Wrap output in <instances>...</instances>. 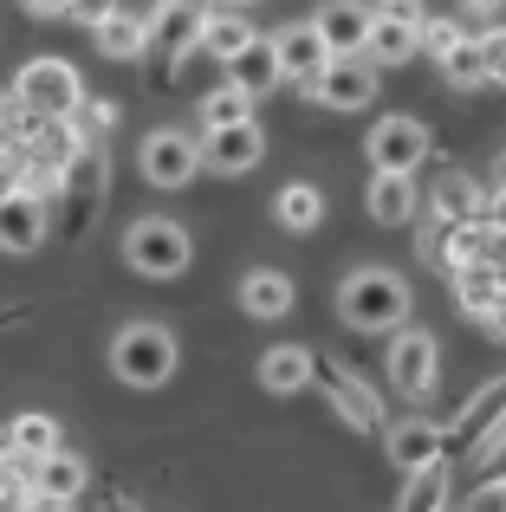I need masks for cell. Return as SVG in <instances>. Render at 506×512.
<instances>
[{
  "label": "cell",
  "mask_w": 506,
  "mask_h": 512,
  "mask_svg": "<svg viewBox=\"0 0 506 512\" xmlns=\"http://www.w3.org/2000/svg\"><path fill=\"white\" fill-rule=\"evenodd\" d=\"M409 305H416L409 299V279L390 273V266H357L338 286V318L351 331H403Z\"/></svg>",
  "instance_id": "cell-1"
},
{
  "label": "cell",
  "mask_w": 506,
  "mask_h": 512,
  "mask_svg": "<svg viewBox=\"0 0 506 512\" xmlns=\"http://www.w3.org/2000/svg\"><path fill=\"white\" fill-rule=\"evenodd\" d=\"M111 370L130 389H163L176 376V338L163 325H124L111 338Z\"/></svg>",
  "instance_id": "cell-2"
},
{
  "label": "cell",
  "mask_w": 506,
  "mask_h": 512,
  "mask_svg": "<svg viewBox=\"0 0 506 512\" xmlns=\"http://www.w3.org/2000/svg\"><path fill=\"white\" fill-rule=\"evenodd\" d=\"M104 188H111V163H104V150H85L72 169H65V182H59V234L65 240H85L91 227H98Z\"/></svg>",
  "instance_id": "cell-3"
},
{
  "label": "cell",
  "mask_w": 506,
  "mask_h": 512,
  "mask_svg": "<svg viewBox=\"0 0 506 512\" xmlns=\"http://www.w3.org/2000/svg\"><path fill=\"white\" fill-rule=\"evenodd\" d=\"M13 98L26 104V117H72L85 104V85H78L72 59H26L13 78Z\"/></svg>",
  "instance_id": "cell-4"
},
{
  "label": "cell",
  "mask_w": 506,
  "mask_h": 512,
  "mask_svg": "<svg viewBox=\"0 0 506 512\" xmlns=\"http://www.w3.org/2000/svg\"><path fill=\"white\" fill-rule=\"evenodd\" d=\"M124 260L137 266L143 279H176L182 266L195 260V247H189V234H182L176 221H163V214H143V221L124 234Z\"/></svg>",
  "instance_id": "cell-5"
},
{
  "label": "cell",
  "mask_w": 506,
  "mask_h": 512,
  "mask_svg": "<svg viewBox=\"0 0 506 512\" xmlns=\"http://www.w3.org/2000/svg\"><path fill=\"white\" fill-rule=\"evenodd\" d=\"M137 163H143V182L150 188H189L195 175L208 169V156H202V143L182 137V130H150Z\"/></svg>",
  "instance_id": "cell-6"
},
{
  "label": "cell",
  "mask_w": 506,
  "mask_h": 512,
  "mask_svg": "<svg viewBox=\"0 0 506 512\" xmlns=\"http://www.w3.org/2000/svg\"><path fill=\"white\" fill-rule=\"evenodd\" d=\"M305 98L325 104V111H364L377 98V65L370 59H331L325 72L305 85Z\"/></svg>",
  "instance_id": "cell-7"
},
{
  "label": "cell",
  "mask_w": 506,
  "mask_h": 512,
  "mask_svg": "<svg viewBox=\"0 0 506 512\" xmlns=\"http://www.w3.org/2000/svg\"><path fill=\"white\" fill-rule=\"evenodd\" d=\"M383 370H390V383L403 389L409 402H422L435 389V370H442V350H435V338L429 331H396L390 338V363H383Z\"/></svg>",
  "instance_id": "cell-8"
},
{
  "label": "cell",
  "mask_w": 506,
  "mask_h": 512,
  "mask_svg": "<svg viewBox=\"0 0 506 512\" xmlns=\"http://www.w3.org/2000/svg\"><path fill=\"white\" fill-rule=\"evenodd\" d=\"M364 150L383 175H416V163L429 156V124H416V117H383Z\"/></svg>",
  "instance_id": "cell-9"
},
{
  "label": "cell",
  "mask_w": 506,
  "mask_h": 512,
  "mask_svg": "<svg viewBox=\"0 0 506 512\" xmlns=\"http://www.w3.org/2000/svg\"><path fill=\"white\" fill-rule=\"evenodd\" d=\"M202 33H208V7L202 0H163L150 13V46L182 59V52H202Z\"/></svg>",
  "instance_id": "cell-10"
},
{
  "label": "cell",
  "mask_w": 506,
  "mask_h": 512,
  "mask_svg": "<svg viewBox=\"0 0 506 512\" xmlns=\"http://www.w3.org/2000/svg\"><path fill=\"white\" fill-rule=\"evenodd\" d=\"M46 195H33V188H7V201H0V247L13 253V260H26V253L46 240Z\"/></svg>",
  "instance_id": "cell-11"
},
{
  "label": "cell",
  "mask_w": 506,
  "mask_h": 512,
  "mask_svg": "<svg viewBox=\"0 0 506 512\" xmlns=\"http://www.w3.org/2000/svg\"><path fill=\"white\" fill-rule=\"evenodd\" d=\"M312 20H318V33L331 39V52H338V59H364L370 26H377V7H370V0H325Z\"/></svg>",
  "instance_id": "cell-12"
},
{
  "label": "cell",
  "mask_w": 506,
  "mask_h": 512,
  "mask_svg": "<svg viewBox=\"0 0 506 512\" xmlns=\"http://www.w3.org/2000/svg\"><path fill=\"white\" fill-rule=\"evenodd\" d=\"M318 383H325V396H331V409H338V422H351L357 435H370V428L383 422V409H377V396H370L364 383H357L344 363H318Z\"/></svg>",
  "instance_id": "cell-13"
},
{
  "label": "cell",
  "mask_w": 506,
  "mask_h": 512,
  "mask_svg": "<svg viewBox=\"0 0 506 512\" xmlns=\"http://www.w3.org/2000/svg\"><path fill=\"white\" fill-rule=\"evenodd\" d=\"M273 39H279V59H286V78H292V85H312V78L338 59V52H331V39L318 33V20H299V26H286V33H273Z\"/></svg>",
  "instance_id": "cell-14"
},
{
  "label": "cell",
  "mask_w": 506,
  "mask_h": 512,
  "mask_svg": "<svg viewBox=\"0 0 506 512\" xmlns=\"http://www.w3.org/2000/svg\"><path fill=\"white\" fill-rule=\"evenodd\" d=\"M202 156H208V169H215V175H247L266 156V137H260V124L208 130V137H202Z\"/></svg>",
  "instance_id": "cell-15"
},
{
  "label": "cell",
  "mask_w": 506,
  "mask_h": 512,
  "mask_svg": "<svg viewBox=\"0 0 506 512\" xmlns=\"http://www.w3.org/2000/svg\"><path fill=\"white\" fill-rule=\"evenodd\" d=\"M442 422H422V415H409V422L390 428V467L396 474H416V467H435L442 461Z\"/></svg>",
  "instance_id": "cell-16"
},
{
  "label": "cell",
  "mask_w": 506,
  "mask_h": 512,
  "mask_svg": "<svg viewBox=\"0 0 506 512\" xmlns=\"http://www.w3.org/2000/svg\"><path fill=\"white\" fill-rule=\"evenodd\" d=\"M228 78L253 98H266V91L286 85V59H279V39H253L241 59H228Z\"/></svg>",
  "instance_id": "cell-17"
},
{
  "label": "cell",
  "mask_w": 506,
  "mask_h": 512,
  "mask_svg": "<svg viewBox=\"0 0 506 512\" xmlns=\"http://www.w3.org/2000/svg\"><path fill=\"white\" fill-rule=\"evenodd\" d=\"M318 383V357L305 344H273L260 357V389H273V396H292V389Z\"/></svg>",
  "instance_id": "cell-18"
},
{
  "label": "cell",
  "mask_w": 506,
  "mask_h": 512,
  "mask_svg": "<svg viewBox=\"0 0 506 512\" xmlns=\"http://www.w3.org/2000/svg\"><path fill=\"white\" fill-rule=\"evenodd\" d=\"M455 305L487 325V318L506 305V273H500L494 260H487V266H461V273H455Z\"/></svg>",
  "instance_id": "cell-19"
},
{
  "label": "cell",
  "mask_w": 506,
  "mask_h": 512,
  "mask_svg": "<svg viewBox=\"0 0 506 512\" xmlns=\"http://www.w3.org/2000/svg\"><path fill=\"white\" fill-rule=\"evenodd\" d=\"M292 279L286 273H273V266H253V273L241 279V312L247 318H286L292 312Z\"/></svg>",
  "instance_id": "cell-20"
},
{
  "label": "cell",
  "mask_w": 506,
  "mask_h": 512,
  "mask_svg": "<svg viewBox=\"0 0 506 512\" xmlns=\"http://www.w3.org/2000/svg\"><path fill=\"white\" fill-rule=\"evenodd\" d=\"M416 182L409 175H370V195H364V208H370V221H383V227H403V221H416Z\"/></svg>",
  "instance_id": "cell-21"
},
{
  "label": "cell",
  "mask_w": 506,
  "mask_h": 512,
  "mask_svg": "<svg viewBox=\"0 0 506 512\" xmlns=\"http://www.w3.org/2000/svg\"><path fill=\"white\" fill-rule=\"evenodd\" d=\"M91 39H98L104 59H124L130 65V59H143V52H150V20H143V13H130V7H117Z\"/></svg>",
  "instance_id": "cell-22"
},
{
  "label": "cell",
  "mask_w": 506,
  "mask_h": 512,
  "mask_svg": "<svg viewBox=\"0 0 506 512\" xmlns=\"http://www.w3.org/2000/svg\"><path fill=\"white\" fill-rule=\"evenodd\" d=\"M494 240L500 234L487 221H455L442 234V266H448V273H461V266H487V260H494Z\"/></svg>",
  "instance_id": "cell-23"
},
{
  "label": "cell",
  "mask_w": 506,
  "mask_h": 512,
  "mask_svg": "<svg viewBox=\"0 0 506 512\" xmlns=\"http://www.w3.org/2000/svg\"><path fill=\"white\" fill-rule=\"evenodd\" d=\"M273 221L286 227V234H312V227L325 221V195H318L312 182H286L273 195Z\"/></svg>",
  "instance_id": "cell-24"
},
{
  "label": "cell",
  "mask_w": 506,
  "mask_h": 512,
  "mask_svg": "<svg viewBox=\"0 0 506 512\" xmlns=\"http://www.w3.org/2000/svg\"><path fill=\"white\" fill-rule=\"evenodd\" d=\"M195 117H202V137L208 130H234V124H253V91H241L228 78V85H215L202 104H195Z\"/></svg>",
  "instance_id": "cell-25"
},
{
  "label": "cell",
  "mask_w": 506,
  "mask_h": 512,
  "mask_svg": "<svg viewBox=\"0 0 506 512\" xmlns=\"http://www.w3.org/2000/svg\"><path fill=\"white\" fill-rule=\"evenodd\" d=\"M396 512H448V461H435V467H416V474H403Z\"/></svg>",
  "instance_id": "cell-26"
},
{
  "label": "cell",
  "mask_w": 506,
  "mask_h": 512,
  "mask_svg": "<svg viewBox=\"0 0 506 512\" xmlns=\"http://www.w3.org/2000/svg\"><path fill=\"white\" fill-rule=\"evenodd\" d=\"M429 208H435V221H481V208H487V195L468 182V175H442L435 182V195H429Z\"/></svg>",
  "instance_id": "cell-27"
},
{
  "label": "cell",
  "mask_w": 506,
  "mask_h": 512,
  "mask_svg": "<svg viewBox=\"0 0 506 512\" xmlns=\"http://www.w3.org/2000/svg\"><path fill=\"white\" fill-rule=\"evenodd\" d=\"M253 39H260V33H253V26L241 20V13H208L202 52H208V59H221V65H228V59H241V52L253 46Z\"/></svg>",
  "instance_id": "cell-28"
},
{
  "label": "cell",
  "mask_w": 506,
  "mask_h": 512,
  "mask_svg": "<svg viewBox=\"0 0 506 512\" xmlns=\"http://www.w3.org/2000/svg\"><path fill=\"white\" fill-rule=\"evenodd\" d=\"M416 52H422V33H416V26H396V20H377V26H370V46H364L370 65H403V59H416Z\"/></svg>",
  "instance_id": "cell-29"
},
{
  "label": "cell",
  "mask_w": 506,
  "mask_h": 512,
  "mask_svg": "<svg viewBox=\"0 0 506 512\" xmlns=\"http://www.w3.org/2000/svg\"><path fill=\"white\" fill-rule=\"evenodd\" d=\"M7 448H20V454H33V461H46V454L65 448V435H59V422H52V415H13Z\"/></svg>",
  "instance_id": "cell-30"
},
{
  "label": "cell",
  "mask_w": 506,
  "mask_h": 512,
  "mask_svg": "<svg viewBox=\"0 0 506 512\" xmlns=\"http://www.w3.org/2000/svg\"><path fill=\"white\" fill-rule=\"evenodd\" d=\"M442 85L448 91H481L487 85V52H481V39H461V46L442 59Z\"/></svg>",
  "instance_id": "cell-31"
},
{
  "label": "cell",
  "mask_w": 506,
  "mask_h": 512,
  "mask_svg": "<svg viewBox=\"0 0 506 512\" xmlns=\"http://www.w3.org/2000/svg\"><path fill=\"white\" fill-rule=\"evenodd\" d=\"M39 493H52V500H78V493H85V461H78V454H46V461H39Z\"/></svg>",
  "instance_id": "cell-32"
},
{
  "label": "cell",
  "mask_w": 506,
  "mask_h": 512,
  "mask_svg": "<svg viewBox=\"0 0 506 512\" xmlns=\"http://www.w3.org/2000/svg\"><path fill=\"white\" fill-rule=\"evenodd\" d=\"M72 124H78V137H85L91 150H104V137L117 130V104H111V98H85V104L72 111Z\"/></svg>",
  "instance_id": "cell-33"
},
{
  "label": "cell",
  "mask_w": 506,
  "mask_h": 512,
  "mask_svg": "<svg viewBox=\"0 0 506 512\" xmlns=\"http://www.w3.org/2000/svg\"><path fill=\"white\" fill-rule=\"evenodd\" d=\"M461 39H468V33H461V26H455V20H429V26H422V52H429V59H435V65H442V59H448V52H455V46H461Z\"/></svg>",
  "instance_id": "cell-34"
},
{
  "label": "cell",
  "mask_w": 506,
  "mask_h": 512,
  "mask_svg": "<svg viewBox=\"0 0 506 512\" xmlns=\"http://www.w3.org/2000/svg\"><path fill=\"white\" fill-rule=\"evenodd\" d=\"M481 52H487V85H506V26H487Z\"/></svg>",
  "instance_id": "cell-35"
},
{
  "label": "cell",
  "mask_w": 506,
  "mask_h": 512,
  "mask_svg": "<svg viewBox=\"0 0 506 512\" xmlns=\"http://www.w3.org/2000/svg\"><path fill=\"white\" fill-rule=\"evenodd\" d=\"M377 20H396V26H429V7H422V0H377Z\"/></svg>",
  "instance_id": "cell-36"
},
{
  "label": "cell",
  "mask_w": 506,
  "mask_h": 512,
  "mask_svg": "<svg viewBox=\"0 0 506 512\" xmlns=\"http://www.w3.org/2000/svg\"><path fill=\"white\" fill-rule=\"evenodd\" d=\"M33 493H39L33 480H13L7 474V480H0V512H33Z\"/></svg>",
  "instance_id": "cell-37"
},
{
  "label": "cell",
  "mask_w": 506,
  "mask_h": 512,
  "mask_svg": "<svg viewBox=\"0 0 506 512\" xmlns=\"http://www.w3.org/2000/svg\"><path fill=\"white\" fill-rule=\"evenodd\" d=\"M111 13H117V0H72V20H78V26H91V33H98Z\"/></svg>",
  "instance_id": "cell-38"
},
{
  "label": "cell",
  "mask_w": 506,
  "mask_h": 512,
  "mask_svg": "<svg viewBox=\"0 0 506 512\" xmlns=\"http://www.w3.org/2000/svg\"><path fill=\"white\" fill-rule=\"evenodd\" d=\"M468 512H506V480H481L474 500H468Z\"/></svg>",
  "instance_id": "cell-39"
},
{
  "label": "cell",
  "mask_w": 506,
  "mask_h": 512,
  "mask_svg": "<svg viewBox=\"0 0 506 512\" xmlns=\"http://www.w3.org/2000/svg\"><path fill=\"white\" fill-rule=\"evenodd\" d=\"M481 221H487V227H494V234L506 240V182H500V188H487V208H481Z\"/></svg>",
  "instance_id": "cell-40"
},
{
  "label": "cell",
  "mask_w": 506,
  "mask_h": 512,
  "mask_svg": "<svg viewBox=\"0 0 506 512\" xmlns=\"http://www.w3.org/2000/svg\"><path fill=\"white\" fill-rule=\"evenodd\" d=\"M33 20H59V13H72V0H20Z\"/></svg>",
  "instance_id": "cell-41"
},
{
  "label": "cell",
  "mask_w": 506,
  "mask_h": 512,
  "mask_svg": "<svg viewBox=\"0 0 506 512\" xmlns=\"http://www.w3.org/2000/svg\"><path fill=\"white\" fill-rule=\"evenodd\" d=\"M78 500H52V493H33V512H72Z\"/></svg>",
  "instance_id": "cell-42"
},
{
  "label": "cell",
  "mask_w": 506,
  "mask_h": 512,
  "mask_svg": "<svg viewBox=\"0 0 506 512\" xmlns=\"http://www.w3.org/2000/svg\"><path fill=\"white\" fill-rule=\"evenodd\" d=\"M461 7H468V13H481V20H494V13L506 7V0H461Z\"/></svg>",
  "instance_id": "cell-43"
},
{
  "label": "cell",
  "mask_w": 506,
  "mask_h": 512,
  "mask_svg": "<svg viewBox=\"0 0 506 512\" xmlns=\"http://www.w3.org/2000/svg\"><path fill=\"white\" fill-rule=\"evenodd\" d=\"M487 331H494V338H506V305H500L494 318H487Z\"/></svg>",
  "instance_id": "cell-44"
},
{
  "label": "cell",
  "mask_w": 506,
  "mask_h": 512,
  "mask_svg": "<svg viewBox=\"0 0 506 512\" xmlns=\"http://www.w3.org/2000/svg\"><path fill=\"white\" fill-rule=\"evenodd\" d=\"M241 7H247V0H234V13H241Z\"/></svg>",
  "instance_id": "cell-45"
}]
</instances>
